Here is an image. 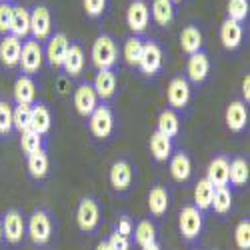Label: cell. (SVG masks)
I'll return each instance as SVG.
<instances>
[{"label": "cell", "instance_id": "34", "mask_svg": "<svg viewBox=\"0 0 250 250\" xmlns=\"http://www.w3.org/2000/svg\"><path fill=\"white\" fill-rule=\"evenodd\" d=\"M134 240L136 244L142 248V246H148V244H154L156 242V228L150 220H140L134 228Z\"/></svg>", "mask_w": 250, "mask_h": 250}, {"label": "cell", "instance_id": "48", "mask_svg": "<svg viewBox=\"0 0 250 250\" xmlns=\"http://www.w3.org/2000/svg\"><path fill=\"white\" fill-rule=\"evenodd\" d=\"M142 250H160V246L154 242V244H148V246H142Z\"/></svg>", "mask_w": 250, "mask_h": 250}, {"label": "cell", "instance_id": "10", "mask_svg": "<svg viewBox=\"0 0 250 250\" xmlns=\"http://www.w3.org/2000/svg\"><path fill=\"white\" fill-rule=\"evenodd\" d=\"M166 98H168V104L172 106V110L186 108V104L190 102V84H188V80L182 78V76L172 78L170 84H168V90H166Z\"/></svg>", "mask_w": 250, "mask_h": 250}, {"label": "cell", "instance_id": "51", "mask_svg": "<svg viewBox=\"0 0 250 250\" xmlns=\"http://www.w3.org/2000/svg\"><path fill=\"white\" fill-rule=\"evenodd\" d=\"M0 2H10V0H0Z\"/></svg>", "mask_w": 250, "mask_h": 250}, {"label": "cell", "instance_id": "21", "mask_svg": "<svg viewBox=\"0 0 250 250\" xmlns=\"http://www.w3.org/2000/svg\"><path fill=\"white\" fill-rule=\"evenodd\" d=\"M84 64H86V56H84V50H82L80 44H70L68 46V52L64 56V62H62V68L68 76H80L82 70H84Z\"/></svg>", "mask_w": 250, "mask_h": 250}, {"label": "cell", "instance_id": "38", "mask_svg": "<svg viewBox=\"0 0 250 250\" xmlns=\"http://www.w3.org/2000/svg\"><path fill=\"white\" fill-rule=\"evenodd\" d=\"M20 148L26 156L38 152V150H44L42 148V136L32 132V130H26V132H20Z\"/></svg>", "mask_w": 250, "mask_h": 250}, {"label": "cell", "instance_id": "27", "mask_svg": "<svg viewBox=\"0 0 250 250\" xmlns=\"http://www.w3.org/2000/svg\"><path fill=\"white\" fill-rule=\"evenodd\" d=\"M150 152H152L154 160H158V162L168 160L172 156V138L164 136L162 132L156 130L150 136Z\"/></svg>", "mask_w": 250, "mask_h": 250}, {"label": "cell", "instance_id": "36", "mask_svg": "<svg viewBox=\"0 0 250 250\" xmlns=\"http://www.w3.org/2000/svg\"><path fill=\"white\" fill-rule=\"evenodd\" d=\"M142 44H144V40H142L140 36H130V38H126V42H124V46H122V56H124V60H126L130 66H138L140 52H142Z\"/></svg>", "mask_w": 250, "mask_h": 250}, {"label": "cell", "instance_id": "23", "mask_svg": "<svg viewBox=\"0 0 250 250\" xmlns=\"http://www.w3.org/2000/svg\"><path fill=\"white\" fill-rule=\"evenodd\" d=\"M16 38H26L30 34V12L24 6H14L12 8V20H10V32Z\"/></svg>", "mask_w": 250, "mask_h": 250}, {"label": "cell", "instance_id": "5", "mask_svg": "<svg viewBox=\"0 0 250 250\" xmlns=\"http://www.w3.org/2000/svg\"><path fill=\"white\" fill-rule=\"evenodd\" d=\"M100 222V206L94 198H82L76 208V224L82 232H92Z\"/></svg>", "mask_w": 250, "mask_h": 250}, {"label": "cell", "instance_id": "26", "mask_svg": "<svg viewBox=\"0 0 250 250\" xmlns=\"http://www.w3.org/2000/svg\"><path fill=\"white\" fill-rule=\"evenodd\" d=\"M168 204H170V194L164 186H154V188H150V192H148V210H150V214H154V216L166 214Z\"/></svg>", "mask_w": 250, "mask_h": 250}, {"label": "cell", "instance_id": "18", "mask_svg": "<svg viewBox=\"0 0 250 250\" xmlns=\"http://www.w3.org/2000/svg\"><path fill=\"white\" fill-rule=\"evenodd\" d=\"M228 168H230V160L224 154L210 160L208 170H206V178L212 182L214 188L216 186H228Z\"/></svg>", "mask_w": 250, "mask_h": 250}, {"label": "cell", "instance_id": "31", "mask_svg": "<svg viewBox=\"0 0 250 250\" xmlns=\"http://www.w3.org/2000/svg\"><path fill=\"white\" fill-rule=\"evenodd\" d=\"M152 18L158 26H168L174 20V4L170 0H152Z\"/></svg>", "mask_w": 250, "mask_h": 250}, {"label": "cell", "instance_id": "45", "mask_svg": "<svg viewBox=\"0 0 250 250\" xmlns=\"http://www.w3.org/2000/svg\"><path fill=\"white\" fill-rule=\"evenodd\" d=\"M114 230H116L118 234L130 236V234H132V222H130V218H128V216H122V218L118 220V224H116Z\"/></svg>", "mask_w": 250, "mask_h": 250}, {"label": "cell", "instance_id": "47", "mask_svg": "<svg viewBox=\"0 0 250 250\" xmlns=\"http://www.w3.org/2000/svg\"><path fill=\"white\" fill-rule=\"evenodd\" d=\"M96 250H110V246H108V240H102V242H98Z\"/></svg>", "mask_w": 250, "mask_h": 250}, {"label": "cell", "instance_id": "22", "mask_svg": "<svg viewBox=\"0 0 250 250\" xmlns=\"http://www.w3.org/2000/svg\"><path fill=\"white\" fill-rule=\"evenodd\" d=\"M92 88H94L96 96L102 98V100L112 98L114 92H116V74L112 72V68L110 70H98Z\"/></svg>", "mask_w": 250, "mask_h": 250}, {"label": "cell", "instance_id": "46", "mask_svg": "<svg viewBox=\"0 0 250 250\" xmlns=\"http://www.w3.org/2000/svg\"><path fill=\"white\" fill-rule=\"evenodd\" d=\"M242 96H244L246 102L250 100V74H246L244 80H242Z\"/></svg>", "mask_w": 250, "mask_h": 250}, {"label": "cell", "instance_id": "28", "mask_svg": "<svg viewBox=\"0 0 250 250\" xmlns=\"http://www.w3.org/2000/svg\"><path fill=\"white\" fill-rule=\"evenodd\" d=\"M180 46L186 54H194L198 50H202V32L198 30V26L190 24L180 32Z\"/></svg>", "mask_w": 250, "mask_h": 250}, {"label": "cell", "instance_id": "17", "mask_svg": "<svg viewBox=\"0 0 250 250\" xmlns=\"http://www.w3.org/2000/svg\"><path fill=\"white\" fill-rule=\"evenodd\" d=\"M226 126L230 128L232 132H240L246 128V122H248V108H246V102L244 100H232L226 108Z\"/></svg>", "mask_w": 250, "mask_h": 250}, {"label": "cell", "instance_id": "43", "mask_svg": "<svg viewBox=\"0 0 250 250\" xmlns=\"http://www.w3.org/2000/svg\"><path fill=\"white\" fill-rule=\"evenodd\" d=\"M82 4H84V10L90 18H96L106 8V0H82Z\"/></svg>", "mask_w": 250, "mask_h": 250}, {"label": "cell", "instance_id": "3", "mask_svg": "<svg viewBox=\"0 0 250 250\" xmlns=\"http://www.w3.org/2000/svg\"><path fill=\"white\" fill-rule=\"evenodd\" d=\"M26 230H28V236L34 244H46L52 236V220H50V214L46 210H34L28 218V224H26Z\"/></svg>", "mask_w": 250, "mask_h": 250}, {"label": "cell", "instance_id": "25", "mask_svg": "<svg viewBox=\"0 0 250 250\" xmlns=\"http://www.w3.org/2000/svg\"><path fill=\"white\" fill-rule=\"evenodd\" d=\"M36 98V84L30 76H18L14 82V100L16 104H32Z\"/></svg>", "mask_w": 250, "mask_h": 250}, {"label": "cell", "instance_id": "16", "mask_svg": "<svg viewBox=\"0 0 250 250\" xmlns=\"http://www.w3.org/2000/svg\"><path fill=\"white\" fill-rule=\"evenodd\" d=\"M110 184L116 192H126L132 184V166L126 160H116L110 166Z\"/></svg>", "mask_w": 250, "mask_h": 250}, {"label": "cell", "instance_id": "7", "mask_svg": "<svg viewBox=\"0 0 250 250\" xmlns=\"http://www.w3.org/2000/svg\"><path fill=\"white\" fill-rule=\"evenodd\" d=\"M138 68L144 74H156L162 68V48L156 40H146L142 44V52H140V60H138Z\"/></svg>", "mask_w": 250, "mask_h": 250}, {"label": "cell", "instance_id": "37", "mask_svg": "<svg viewBox=\"0 0 250 250\" xmlns=\"http://www.w3.org/2000/svg\"><path fill=\"white\" fill-rule=\"evenodd\" d=\"M228 182L234 186H244L248 182V162L244 158H234L228 168Z\"/></svg>", "mask_w": 250, "mask_h": 250}, {"label": "cell", "instance_id": "44", "mask_svg": "<svg viewBox=\"0 0 250 250\" xmlns=\"http://www.w3.org/2000/svg\"><path fill=\"white\" fill-rule=\"evenodd\" d=\"M108 246H110V250H128L130 248V242H128V236L118 234L114 230L110 234V238H108Z\"/></svg>", "mask_w": 250, "mask_h": 250}, {"label": "cell", "instance_id": "1", "mask_svg": "<svg viewBox=\"0 0 250 250\" xmlns=\"http://www.w3.org/2000/svg\"><path fill=\"white\" fill-rule=\"evenodd\" d=\"M90 56L98 70H110L116 64V58H118V46L114 42V38L108 34H100L94 40Z\"/></svg>", "mask_w": 250, "mask_h": 250}, {"label": "cell", "instance_id": "9", "mask_svg": "<svg viewBox=\"0 0 250 250\" xmlns=\"http://www.w3.org/2000/svg\"><path fill=\"white\" fill-rule=\"evenodd\" d=\"M52 18L46 6H34L30 10V34L34 40H44L50 36Z\"/></svg>", "mask_w": 250, "mask_h": 250}, {"label": "cell", "instance_id": "11", "mask_svg": "<svg viewBox=\"0 0 250 250\" xmlns=\"http://www.w3.org/2000/svg\"><path fill=\"white\" fill-rule=\"evenodd\" d=\"M150 22V10H148V4L144 0H132L128 10H126V24L130 26L132 32L140 34L146 30Z\"/></svg>", "mask_w": 250, "mask_h": 250}, {"label": "cell", "instance_id": "24", "mask_svg": "<svg viewBox=\"0 0 250 250\" xmlns=\"http://www.w3.org/2000/svg\"><path fill=\"white\" fill-rule=\"evenodd\" d=\"M168 160H170V174H172V178H174L176 182H186V180L190 178L192 162H190L188 154L180 150V152L172 154Z\"/></svg>", "mask_w": 250, "mask_h": 250}, {"label": "cell", "instance_id": "39", "mask_svg": "<svg viewBox=\"0 0 250 250\" xmlns=\"http://www.w3.org/2000/svg\"><path fill=\"white\" fill-rule=\"evenodd\" d=\"M248 10H250V4L248 0H228V18L234 20V22H240L242 20H246L248 16Z\"/></svg>", "mask_w": 250, "mask_h": 250}, {"label": "cell", "instance_id": "8", "mask_svg": "<svg viewBox=\"0 0 250 250\" xmlns=\"http://www.w3.org/2000/svg\"><path fill=\"white\" fill-rule=\"evenodd\" d=\"M2 218V238H6V242L10 244H18L26 234V222L24 216L18 210H8Z\"/></svg>", "mask_w": 250, "mask_h": 250}, {"label": "cell", "instance_id": "6", "mask_svg": "<svg viewBox=\"0 0 250 250\" xmlns=\"http://www.w3.org/2000/svg\"><path fill=\"white\" fill-rule=\"evenodd\" d=\"M90 118V132L94 138H108L114 130V116L112 110L106 106V104H100V106L94 108V112L88 116Z\"/></svg>", "mask_w": 250, "mask_h": 250}, {"label": "cell", "instance_id": "50", "mask_svg": "<svg viewBox=\"0 0 250 250\" xmlns=\"http://www.w3.org/2000/svg\"><path fill=\"white\" fill-rule=\"evenodd\" d=\"M170 2H172V4H174V2H182V0H170Z\"/></svg>", "mask_w": 250, "mask_h": 250}, {"label": "cell", "instance_id": "13", "mask_svg": "<svg viewBox=\"0 0 250 250\" xmlns=\"http://www.w3.org/2000/svg\"><path fill=\"white\" fill-rule=\"evenodd\" d=\"M74 108L80 116H90L94 112V108L98 106V96L92 88V84L88 82H82V84L74 90Z\"/></svg>", "mask_w": 250, "mask_h": 250}, {"label": "cell", "instance_id": "20", "mask_svg": "<svg viewBox=\"0 0 250 250\" xmlns=\"http://www.w3.org/2000/svg\"><path fill=\"white\" fill-rule=\"evenodd\" d=\"M242 36H244V30H242V24L240 22H234V20L226 18L222 26H220V40L224 48L228 50H234L242 44Z\"/></svg>", "mask_w": 250, "mask_h": 250}, {"label": "cell", "instance_id": "32", "mask_svg": "<svg viewBox=\"0 0 250 250\" xmlns=\"http://www.w3.org/2000/svg\"><path fill=\"white\" fill-rule=\"evenodd\" d=\"M26 166H28V172L32 178H44L48 174V168H50L48 154L44 150H38V152L30 154L26 160Z\"/></svg>", "mask_w": 250, "mask_h": 250}, {"label": "cell", "instance_id": "35", "mask_svg": "<svg viewBox=\"0 0 250 250\" xmlns=\"http://www.w3.org/2000/svg\"><path fill=\"white\" fill-rule=\"evenodd\" d=\"M30 114H32V104H16L12 110V128L18 132L30 130Z\"/></svg>", "mask_w": 250, "mask_h": 250}, {"label": "cell", "instance_id": "15", "mask_svg": "<svg viewBox=\"0 0 250 250\" xmlns=\"http://www.w3.org/2000/svg\"><path fill=\"white\" fill-rule=\"evenodd\" d=\"M20 50H22V40L12 34H4L0 40V62L8 68H14L20 60Z\"/></svg>", "mask_w": 250, "mask_h": 250}, {"label": "cell", "instance_id": "2", "mask_svg": "<svg viewBox=\"0 0 250 250\" xmlns=\"http://www.w3.org/2000/svg\"><path fill=\"white\" fill-rule=\"evenodd\" d=\"M42 58H44V52H42V46H40L38 40L26 38L22 42V50H20L18 66L22 68V72L26 76L36 74L40 70V66H42Z\"/></svg>", "mask_w": 250, "mask_h": 250}, {"label": "cell", "instance_id": "12", "mask_svg": "<svg viewBox=\"0 0 250 250\" xmlns=\"http://www.w3.org/2000/svg\"><path fill=\"white\" fill-rule=\"evenodd\" d=\"M186 74L194 82V84H202V82L210 74V58L204 50H198L194 54L188 56V62H186Z\"/></svg>", "mask_w": 250, "mask_h": 250}, {"label": "cell", "instance_id": "19", "mask_svg": "<svg viewBox=\"0 0 250 250\" xmlns=\"http://www.w3.org/2000/svg\"><path fill=\"white\" fill-rule=\"evenodd\" d=\"M52 126V116H50V110L46 104L38 102V104H32V114H30V130L44 136Z\"/></svg>", "mask_w": 250, "mask_h": 250}, {"label": "cell", "instance_id": "33", "mask_svg": "<svg viewBox=\"0 0 250 250\" xmlns=\"http://www.w3.org/2000/svg\"><path fill=\"white\" fill-rule=\"evenodd\" d=\"M210 208H214L216 214L230 212V208H232V192H230V188H228V186H216Z\"/></svg>", "mask_w": 250, "mask_h": 250}, {"label": "cell", "instance_id": "4", "mask_svg": "<svg viewBox=\"0 0 250 250\" xmlns=\"http://www.w3.org/2000/svg\"><path fill=\"white\" fill-rule=\"evenodd\" d=\"M202 212L196 206H184L178 216V228L184 240H194L202 232Z\"/></svg>", "mask_w": 250, "mask_h": 250}, {"label": "cell", "instance_id": "30", "mask_svg": "<svg viewBox=\"0 0 250 250\" xmlns=\"http://www.w3.org/2000/svg\"><path fill=\"white\" fill-rule=\"evenodd\" d=\"M212 196H214V186L208 178H202L196 182L194 186V206L198 210H206V208H210L212 204Z\"/></svg>", "mask_w": 250, "mask_h": 250}, {"label": "cell", "instance_id": "29", "mask_svg": "<svg viewBox=\"0 0 250 250\" xmlns=\"http://www.w3.org/2000/svg\"><path fill=\"white\" fill-rule=\"evenodd\" d=\"M158 132H162L164 136L174 138L180 132V118L172 108H166L158 114Z\"/></svg>", "mask_w": 250, "mask_h": 250}, {"label": "cell", "instance_id": "41", "mask_svg": "<svg viewBox=\"0 0 250 250\" xmlns=\"http://www.w3.org/2000/svg\"><path fill=\"white\" fill-rule=\"evenodd\" d=\"M12 130V108L10 104L0 100V134H8Z\"/></svg>", "mask_w": 250, "mask_h": 250}, {"label": "cell", "instance_id": "14", "mask_svg": "<svg viewBox=\"0 0 250 250\" xmlns=\"http://www.w3.org/2000/svg\"><path fill=\"white\" fill-rule=\"evenodd\" d=\"M68 38L64 32H56L50 36L48 44H46V58H48V64L54 68H62V62H64V56L68 52Z\"/></svg>", "mask_w": 250, "mask_h": 250}, {"label": "cell", "instance_id": "49", "mask_svg": "<svg viewBox=\"0 0 250 250\" xmlns=\"http://www.w3.org/2000/svg\"><path fill=\"white\" fill-rule=\"evenodd\" d=\"M0 240H2V218H0Z\"/></svg>", "mask_w": 250, "mask_h": 250}, {"label": "cell", "instance_id": "40", "mask_svg": "<svg viewBox=\"0 0 250 250\" xmlns=\"http://www.w3.org/2000/svg\"><path fill=\"white\" fill-rule=\"evenodd\" d=\"M234 242L240 250H250V220H240L234 230Z\"/></svg>", "mask_w": 250, "mask_h": 250}, {"label": "cell", "instance_id": "42", "mask_svg": "<svg viewBox=\"0 0 250 250\" xmlns=\"http://www.w3.org/2000/svg\"><path fill=\"white\" fill-rule=\"evenodd\" d=\"M12 4L10 2H0V34L10 32V20H12Z\"/></svg>", "mask_w": 250, "mask_h": 250}]
</instances>
